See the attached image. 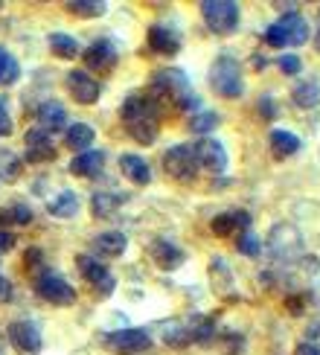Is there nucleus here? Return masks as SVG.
<instances>
[{"label": "nucleus", "instance_id": "obj_1", "mask_svg": "<svg viewBox=\"0 0 320 355\" xmlns=\"http://www.w3.org/2000/svg\"><path fill=\"white\" fill-rule=\"evenodd\" d=\"M210 87L222 99H236L245 94V79H242V67L236 58H230V55L215 58V64L210 67Z\"/></svg>", "mask_w": 320, "mask_h": 355}, {"label": "nucleus", "instance_id": "obj_2", "mask_svg": "<svg viewBox=\"0 0 320 355\" xmlns=\"http://www.w3.org/2000/svg\"><path fill=\"white\" fill-rule=\"evenodd\" d=\"M239 3H230V0H204L201 3V15L204 24H207L215 35H230L233 29L239 26Z\"/></svg>", "mask_w": 320, "mask_h": 355}, {"label": "nucleus", "instance_id": "obj_3", "mask_svg": "<svg viewBox=\"0 0 320 355\" xmlns=\"http://www.w3.org/2000/svg\"><path fill=\"white\" fill-rule=\"evenodd\" d=\"M268 250H271V257L276 262H291V259H297L303 257V236L294 225H276L268 236Z\"/></svg>", "mask_w": 320, "mask_h": 355}, {"label": "nucleus", "instance_id": "obj_4", "mask_svg": "<svg viewBox=\"0 0 320 355\" xmlns=\"http://www.w3.org/2000/svg\"><path fill=\"white\" fill-rule=\"evenodd\" d=\"M152 91L157 96H166L172 102H181L193 96V87H189V79L184 70H175V67H166V70H157L152 76Z\"/></svg>", "mask_w": 320, "mask_h": 355}, {"label": "nucleus", "instance_id": "obj_5", "mask_svg": "<svg viewBox=\"0 0 320 355\" xmlns=\"http://www.w3.org/2000/svg\"><path fill=\"white\" fill-rule=\"evenodd\" d=\"M35 291L41 300H47L53 306H70L76 300V288H73L67 279H62L55 271H44L38 279H35Z\"/></svg>", "mask_w": 320, "mask_h": 355}, {"label": "nucleus", "instance_id": "obj_6", "mask_svg": "<svg viewBox=\"0 0 320 355\" xmlns=\"http://www.w3.org/2000/svg\"><path fill=\"white\" fill-rule=\"evenodd\" d=\"M163 169L175 178V181H193L198 172V157L193 146H172L163 155Z\"/></svg>", "mask_w": 320, "mask_h": 355}, {"label": "nucleus", "instance_id": "obj_7", "mask_svg": "<svg viewBox=\"0 0 320 355\" xmlns=\"http://www.w3.org/2000/svg\"><path fill=\"white\" fill-rule=\"evenodd\" d=\"M6 341L21 355H38L41 352V332H38V327H33V323H26V320L9 323Z\"/></svg>", "mask_w": 320, "mask_h": 355}, {"label": "nucleus", "instance_id": "obj_8", "mask_svg": "<svg viewBox=\"0 0 320 355\" xmlns=\"http://www.w3.org/2000/svg\"><path fill=\"white\" fill-rule=\"evenodd\" d=\"M76 265H79L82 277L99 291V297H111V294H114V277L108 274L105 265H102L96 257H87V254H82L76 259Z\"/></svg>", "mask_w": 320, "mask_h": 355}, {"label": "nucleus", "instance_id": "obj_9", "mask_svg": "<svg viewBox=\"0 0 320 355\" xmlns=\"http://www.w3.org/2000/svg\"><path fill=\"white\" fill-rule=\"evenodd\" d=\"M193 149H195V157H198V166H204L207 172L222 175L227 169V152H224V146L218 140L204 137V140H198L193 146Z\"/></svg>", "mask_w": 320, "mask_h": 355}, {"label": "nucleus", "instance_id": "obj_10", "mask_svg": "<svg viewBox=\"0 0 320 355\" xmlns=\"http://www.w3.org/2000/svg\"><path fill=\"white\" fill-rule=\"evenodd\" d=\"M67 87H70V94L79 105H94V102L99 99V94H102V85L87 70H73L67 76Z\"/></svg>", "mask_w": 320, "mask_h": 355}, {"label": "nucleus", "instance_id": "obj_11", "mask_svg": "<svg viewBox=\"0 0 320 355\" xmlns=\"http://www.w3.org/2000/svg\"><path fill=\"white\" fill-rule=\"evenodd\" d=\"M105 344L114 349V352H143V349H149L152 347V338L145 335L143 329H120V332H111L105 338Z\"/></svg>", "mask_w": 320, "mask_h": 355}, {"label": "nucleus", "instance_id": "obj_12", "mask_svg": "<svg viewBox=\"0 0 320 355\" xmlns=\"http://www.w3.org/2000/svg\"><path fill=\"white\" fill-rule=\"evenodd\" d=\"M116 58H120V53H116L114 41H108V38H99L85 50V64L91 70H96V73L111 70L116 64Z\"/></svg>", "mask_w": 320, "mask_h": 355}, {"label": "nucleus", "instance_id": "obj_13", "mask_svg": "<svg viewBox=\"0 0 320 355\" xmlns=\"http://www.w3.org/2000/svg\"><path fill=\"white\" fill-rule=\"evenodd\" d=\"M152 259L157 262V268H163V271H175V268H181V265L186 262V254L175 245V242H166V239H157L152 245Z\"/></svg>", "mask_w": 320, "mask_h": 355}, {"label": "nucleus", "instance_id": "obj_14", "mask_svg": "<svg viewBox=\"0 0 320 355\" xmlns=\"http://www.w3.org/2000/svg\"><path fill=\"white\" fill-rule=\"evenodd\" d=\"M120 116H123V123L128 125V123H134V120H143V116H157V105H154L152 96L131 94V96L123 102Z\"/></svg>", "mask_w": 320, "mask_h": 355}, {"label": "nucleus", "instance_id": "obj_15", "mask_svg": "<svg viewBox=\"0 0 320 355\" xmlns=\"http://www.w3.org/2000/svg\"><path fill=\"white\" fill-rule=\"evenodd\" d=\"M35 116H38V128H44L47 135L67 128V114H64L62 102H41L38 111H35Z\"/></svg>", "mask_w": 320, "mask_h": 355}, {"label": "nucleus", "instance_id": "obj_16", "mask_svg": "<svg viewBox=\"0 0 320 355\" xmlns=\"http://www.w3.org/2000/svg\"><path fill=\"white\" fill-rule=\"evenodd\" d=\"M102 164H105V152L102 149H87L79 152L76 157L70 160V172L79 178H96L102 172Z\"/></svg>", "mask_w": 320, "mask_h": 355}, {"label": "nucleus", "instance_id": "obj_17", "mask_svg": "<svg viewBox=\"0 0 320 355\" xmlns=\"http://www.w3.org/2000/svg\"><path fill=\"white\" fill-rule=\"evenodd\" d=\"M276 24H280V29L285 33V41L291 44V47H300V44H305L312 38L309 35V21H305L300 12H288L285 18H280Z\"/></svg>", "mask_w": 320, "mask_h": 355}, {"label": "nucleus", "instance_id": "obj_18", "mask_svg": "<svg viewBox=\"0 0 320 355\" xmlns=\"http://www.w3.org/2000/svg\"><path fill=\"white\" fill-rule=\"evenodd\" d=\"M149 47L157 53V55H175L181 50V41H178V35L172 33L169 26H160V24H154V26H149Z\"/></svg>", "mask_w": 320, "mask_h": 355}, {"label": "nucleus", "instance_id": "obj_19", "mask_svg": "<svg viewBox=\"0 0 320 355\" xmlns=\"http://www.w3.org/2000/svg\"><path fill=\"white\" fill-rule=\"evenodd\" d=\"M120 169H123V175L128 178L131 184H140V187L152 184V169H149V164H145L143 157H137V155H123V157H120Z\"/></svg>", "mask_w": 320, "mask_h": 355}, {"label": "nucleus", "instance_id": "obj_20", "mask_svg": "<svg viewBox=\"0 0 320 355\" xmlns=\"http://www.w3.org/2000/svg\"><path fill=\"white\" fill-rule=\"evenodd\" d=\"M94 248H96L99 257H120V254H125L128 239H125V233H120V230H108V233L96 236Z\"/></svg>", "mask_w": 320, "mask_h": 355}, {"label": "nucleus", "instance_id": "obj_21", "mask_svg": "<svg viewBox=\"0 0 320 355\" xmlns=\"http://www.w3.org/2000/svg\"><path fill=\"white\" fill-rule=\"evenodd\" d=\"M213 233L215 236H230L236 227H242V230H247L251 227V216H247L245 210H239V213H222V216H215L213 218Z\"/></svg>", "mask_w": 320, "mask_h": 355}, {"label": "nucleus", "instance_id": "obj_22", "mask_svg": "<svg viewBox=\"0 0 320 355\" xmlns=\"http://www.w3.org/2000/svg\"><path fill=\"white\" fill-rule=\"evenodd\" d=\"M128 137L140 146H152L157 140V116H143V120L128 123Z\"/></svg>", "mask_w": 320, "mask_h": 355}, {"label": "nucleus", "instance_id": "obj_23", "mask_svg": "<svg viewBox=\"0 0 320 355\" xmlns=\"http://www.w3.org/2000/svg\"><path fill=\"white\" fill-rule=\"evenodd\" d=\"M300 146H303L300 137L291 135V131H285V128L271 131V152H274L276 157H291V155H297Z\"/></svg>", "mask_w": 320, "mask_h": 355}, {"label": "nucleus", "instance_id": "obj_24", "mask_svg": "<svg viewBox=\"0 0 320 355\" xmlns=\"http://www.w3.org/2000/svg\"><path fill=\"white\" fill-rule=\"evenodd\" d=\"M291 99H294L297 108H317L320 105V82L317 79L297 82L294 91H291Z\"/></svg>", "mask_w": 320, "mask_h": 355}, {"label": "nucleus", "instance_id": "obj_25", "mask_svg": "<svg viewBox=\"0 0 320 355\" xmlns=\"http://www.w3.org/2000/svg\"><path fill=\"white\" fill-rule=\"evenodd\" d=\"M94 128L87 125V123H73L70 128H67V135H64V143L70 146L73 152H87L94 146Z\"/></svg>", "mask_w": 320, "mask_h": 355}, {"label": "nucleus", "instance_id": "obj_26", "mask_svg": "<svg viewBox=\"0 0 320 355\" xmlns=\"http://www.w3.org/2000/svg\"><path fill=\"white\" fill-rule=\"evenodd\" d=\"M123 201H125V196H114V192H94L91 210H94L96 218H111L116 210H120Z\"/></svg>", "mask_w": 320, "mask_h": 355}, {"label": "nucleus", "instance_id": "obj_27", "mask_svg": "<svg viewBox=\"0 0 320 355\" xmlns=\"http://www.w3.org/2000/svg\"><path fill=\"white\" fill-rule=\"evenodd\" d=\"M47 210L55 218H73L79 213V196L76 192H58V196L47 204Z\"/></svg>", "mask_w": 320, "mask_h": 355}, {"label": "nucleus", "instance_id": "obj_28", "mask_svg": "<svg viewBox=\"0 0 320 355\" xmlns=\"http://www.w3.org/2000/svg\"><path fill=\"white\" fill-rule=\"evenodd\" d=\"M33 221V210L26 204H12V207H3L0 210V227L6 225H18V227H26Z\"/></svg>", "mask_w": 320, "mask_h": 355}, {"label": "nucleus", "instance_id": "obj_29", "mask_svg": "<svg viewBox=\"0 0 320 355\" xmlns=\"http://www.w3.org/2000/svg\"><path fill=\"white\" fill-rule=\"evenodd\" d=\"M21 166H24V160L15 155V152H0V181H6V184H15L21 178Z\"/></svg>", "mask_w": 320, "mask_h": 355}, {"label": "nucleus", "instance_id": "obj_30", "mask_svg": "<svg viewBox=\"0 0 320 355\" xmlns=\"http://www.w3.org/2000/svg\"><path fill=\"white\" fill-rule=\"evenodd\" d=\"M50 50H53L58 58H76L79 44H76V38L67 35V33H53V35H50Z\"/></svg>", "mask_w": 320, "mask_h": 355}, {"label": "nucleus", "instance_id": "obj_31", "mask_svg": "<svg viewBox=\"0 0 320 355\" xmlns=\"http://www.w3.org/2000/svg\"><path fill=\"white\" fill-rule=\"evenodd\" d=\"M105 3H94V0H70L67 3V12L79 15V18H99V15H105Z\"/></svg>", "mask_w": 320, "mask_h": 355}, {"label": "nucleus", "instance_id": "obj_32", "mask_svg": "<svg viewBox=\"0 0 320 355\" xmlns=\"http://www.w3.org/2000/svg\"><path fill=\"white\" fill-rule=\"evenodd\" d=\"M21 76V67L18 62L6 53V50H0V85H12V82H18Z\"/></svg>", "mask_w": 320, "mask_h": 355}, {"label": "nucleus", "instance_id": "obj_33", "mask_svg": "<svg viewBox=\"0 0 320 355\" xmlns=\"http://www.w3.org/2000/svg\"><path fill=\"white\" fill-rule=\"evenodd\" d=\"M215 125H218V114H213V111H198V114H193V120H189V128H193L195 135H207Z\"/></svg>", "mask_w": 320, "mask_h": 355}, {"label": "nucleus", "instance_id": "obj_34", "mask_svg": "<svg viewBox=\"0 0 320 355\" xmlns=\"http://www.w3.org/2000/svg\"><path fill=\"white\" fill-rule=\"evenodd\" d=\"M236 248H239V254H245V257H259V254H262V242H259V236H254L251 230H245V233L239 236Z\"/></svg>", "mask_w": 320, "mask_h": 355}, {"label": "nucleus", "instance_id": "obj_35", "mask_svg": "<svg viewBox=\"0 0 320 355\" xmlns=\"http://www.w3.org/2000/svg\"><path fill=\"white\" fill-rule=\"evenodd\" d=\"M55 157V146L53 143H44V146H33L26 149V164H41V160H53Z\"/></svg>", "mask_w": 320, "mask_h": 355}, {"label": "nucleus", "instance_id": "obj_36", "mask_svg": "<svg viewBox=\"0 0 320 355\" xmlns=\"http://www.w3.org/2000/svg\"><path fill=\"white\" fill-rule=\"evenodd\" d=\"M276 67L283 73H288V76H294V73H300V58L294 53H285V55L276 58Z\"/></svg>", "mask_w": 320, "mask_h": 355}, {"label": "nucleus", "instance_id": "obj_37", "mask_svg": "<svg viewBox=\"0 0 320 355\" xmlns=\"http://www.w3.org/2000/svg\"><path fill=\"white\" fill-rule=\"evenodd\" d=\"M12 131H15V125H12V116L6 111V99H0V137H9Z\"/></svg>", "mask_w": 320, "mask_h": 355}, {"label": "nucleus", "instance_id": "obj_38", "mask_svg": "<svg viewBox=\"0 0 320 355\" xmlns=\"http://www.w3.org/2000/svg\"><path fill=\"white\" fill-rule=\"evenodd\" d=\"M15 245H18V239H15V233L0 227V250H3V254H6V250H12Z\"/></svg>", "mask_w": 320, "mask_h": 355}, {"label": "nucleus", "instance_id": "obj_39", "mask_svg": "<svg viewBox=\"0 0 320 355\" xmlns=\"http://www.w3.org/2000/svg\"><path fill=\"white\" fill-rule=\"evenodd\" d=\"M15 297V291H12V283L6 277H0V303H12Z\"/></svg>", "mask_w": 320, "mask_h": 355}, {"label": "nucleus", "instance_id": "obj_40", "mask_svg": "<svg viewBox=\"0 0 320 355\" xmlns=\"http://www.w3.org/2000/svg\"><path fill=\"white\" fill-rule=\"evenodd\" d=\"M294 355H320V349H317L314 344H309V341H305V344H297Z\"/></svg>", "mask_w": 320, "mask_h": 355}, {"label": "nucleus", "instance_id": "obj_41", "mask_svg": "<svg viewBox=\"0 0 320 355\" xmlns=\"http://www.w3.org/2000/svg\"><path fill=\"white\" fill-rule=\"evenodd\" d=\"M262 111H265V116H274L276 111H274V102L271 99H262Z\"/></svg>", "mask_w": 320, "mask_h": 355}, {"label": "nucleus", "instance_id": "obj_42", "mask_svg": "<svg viewBox=\"0 0 320 355\" xmlns=\"http://www.w3.org/2000/svg\"><path fill=\"white\" fill-rule=\"evenodd\" d=\"M254 67H265V55H254Z\"/></svg>", "mask_w": 320, "mask_h": 355}, {"label": "nucleus", "instance_id": "obj_43", "mask_svg": "<svg viewBox=\"0 0 320 355\" xmlns=\"http://www.w3.org/2000/svg\"><path fill=\"white\" fill-rule=\"evenodd\" d=\"M0 355H6V338L0 335Z\"/></svg>", "mask_w": 320, "mask_h": 355}, {"label": "nucleus", "instance_id": "obj_44", "mask_svg": "<svg viewBox=\"0 0 320 355\" xmlns=\"http://www.w3.org/2000/svg\"><path fill=\"white\" fill-rule=\"evenodd\" d=\"M317 35H320V29H317ZM317 50H320V38H317Z\"/></svg>", "mask_w": 320, "mask_h": 355}]
</instances>
